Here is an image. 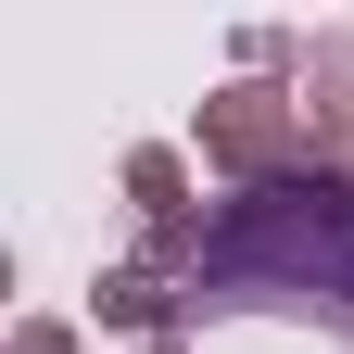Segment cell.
Segmentation results:
<instances>
[{
	"label": "cell",
	"instance_id": "cell-1",
	"mask_svg": "<svg viewBox=\"0 0 354 354\" xmlns=\"http://www.w3.org/2000/svg\"><path fill=\"white\" fill-rule=\"evenodd\" d=\"M152 266L190 279L203 317H329L354 342V177L304 165L279 190H228L190 228H152Z\"/></svg>",
	"mask_w": 354,
	"mask_h": 354
},
{
	"label": "cell",
	"instance_id": "cell-2",
	"mask_svg": "<svg viewBox=\"0 0 354 354\" xmlns=\"http://www.w3.org/2000/svg\"><path fill=\"white\" fill-rule=\"evenodd\" d=\"M203 165L228 177V190H279V177L329 165V152H317V114H304V88L241 76V88H215V102H203Z\"/></svg>",
	"mask_w": 354,
	"mask_h": 354
},
{
	"label": "cell",
	"instance_id": "cell-3",
	"mask_svg": "<svg viewBox=\"0 0 354 354\" xmlns=\"http://www.w3.org/2000/svg\"><path fill=\"white\" fill-rule=\"evenodd\" d=\"M88 317L140 329V342H177V317H203V304H190V279H165V266L140 253V266H102V279H88Z\"/></svg>",
	"mask_w": 354,
	"mask_h": 354
},
{
	"label": "cell",
	"instance_id": "cell-4",
	"mask_svg": "<svg viewBox=\"0 0 354 354\" xmlns=\"http://www.w3.org/2000/svg\"><path fill=\"white\" fill-rule=\"evenodd\" d=\"M304 114H317V152L354 177V26L304 38Z\"/></svg>",
	"mask_w": 354,
	"mask_h": 354
},
{
	"label": "cell",
	"instance_id": "cell-5",
	"mask_svg": "<svg viewBox=\"0 0 354 354\" xmlns=\"http://www.w3.org/2000/svg\"><path fill=\"white\" fill-rule=\"evenodd\" d=\"M114 177H127V203H140L152 228H190V152H177V140H140Z\"/></svg>",
	"mask_w": 354,
	"mask_h": 354
},
{
	"label": "cell",
	"instance_id": "cell-6",
	"mask_svg": "<svg viewBox=\"0 0 354 354\" xmlns=\"http://www.w3.org/2000/svg\"><path fill=\"white\" fill-rule=\"evenodd\" d=\"M13 354H76V329H64V317H26V329H13Z\"/></svg>",
	"mask_w": 354,
	"mask_h": 354
},
{
	"label": "cell",
	"instance_id": "cell-7",
	"mask_svg": "<svg viewBox=\"0 0 354 354\" xmlns=\"http://www.w3.org/2000/svg\"><path fill=\"white\" fill-rule=\"evenodd\" d=\"M140 354H190V342H140Z\"/></svg>",
	"mask_w": 354,
	"mask_h": 354
}]
</instances>
